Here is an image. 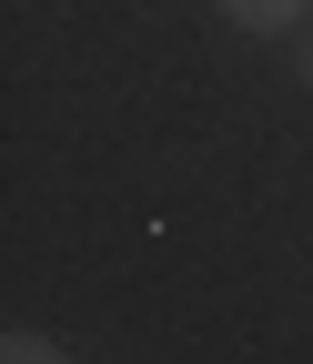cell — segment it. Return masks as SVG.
Here are the masks:
<instances>
[{"instance_id":"7a4b0ae2","label":"cell","mask_w":313,"mask_h":364,"mask_svg":"<svg viewBox=\"0 0 313 364\" xmlns=\"http://www.w3.org/2000/svg\"><path fill=\"white\" fill-rule=\"evenodd\" d=\"M0 364H71V344H51V334H31V324H21L11 344H0Z\"/></svg>"},{"instance_id":"6da1fadb","label":"cell","mask_w":313,"mask_h":364,"mask_svg":"<svg viewBox=\"0 0 313 364\" xmlns=\"http://www.w3.org/2000/svg\"><path fill=\"white\" fill-rule=\"evenodd\" d=\"M233 31H253V41H283V31H313V0H212Z\"/></svg>"},{"instance_id":"3957f363","label":"cell","mask_w":313,"mask_h":364,"mask_svg":"<svg viewBox=\"0 0 313 364\" xmlns=\"http://www.w3.org/2000/svg\"><path fill=\"white\" fill-rule=\"evenodd\" d=\"M293 81H303V91H313V31H303V41H293Z\"/></svg>"}]
</instances>
